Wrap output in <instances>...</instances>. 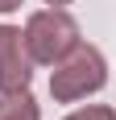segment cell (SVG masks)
<instances>
[{
  "instance_id": "1",
  "label": "cell",
  "mask_w": 116,
  "mask_h": 120,
  "mask_svg": "<svg viewBox=\"0 0 116 120\" xmlns=\"http://www.w3.org/2000/svg\"><path fill=\"white\" fill-rule=\"evenodd\" d=\"M25 37H29V54L37 62H54L75 46V21L62 17V12H42V17L29 21Z\"/></svg>"
},
{
  "instance_id": "2",
  "label": "cell",
  "mask_w": 116,
  "mask_h": 120,
  "mask_svg": "<svg viewBox=\"0 0 116 120\" xmlns=\"http://www.w3.org/2000/svg\"><path fill=\"white\" fill-rule=\"evenodd\" d=\"M100 83H104V58H100L95 50H79L75 62H66V66L54 75V95L75 99V95H83V91H95Z\"/></svg>"
},
{
  "instance_id": "3",
  "label": "cell",
  "mask_w": 116,
  "mask_h": 120,
  "mask_svg": "<svg viewBox=\"0 0 116 120\" xmlns=\"http://www.w3.org/2000/svg\"><path fill=\"white\" fill-rule=\"evenodd\" d=\"M25 83H29V71H25V54H21V33L0 29V87L17 91Z\"/></svg>"
},
{
  "instance_id": "4",
  "label": "cell",
  "mask_w": 116,
  "mask_h": 120,
  "mask_svg": "<svg viewBox=\"0 0 116 120\" xmlns=\"http://www.w3.org/2000/svg\"><path fill=\"white\" fill-rule=\"evenodd\" d=\"M0 120H37V108H33V99H29V95L4 99V104H0Z\"/></svg>"
},
{
  "instance_id": "5",
  "label": "cell",
  "mask_w": 116,
  "mask_h": 120,
  "mask_svg": "<svg viewBox=\"0 0 116 120\" xmlns=\"http://www.w3.org/2000/svg\"><path fill=\"white\" fill-rule=\"evenodd\" d=\"M21 0H0V12H8V8H17Z\"/></svg>"
},
{
  "instance_id": "6",
  "label": "cell",
  "mask_w": 116,
  "mask_h": 120,
  "mask_svg": "<svg viewBox=\"0 0 116 120\" xmlns=\"http://www.w3.org/2000/svg\"><path fill=\"white\" fill-rule=\"evenodd\" d=\"M50 4H66V0H50Z\"/></svg>"
}]
</instances>
